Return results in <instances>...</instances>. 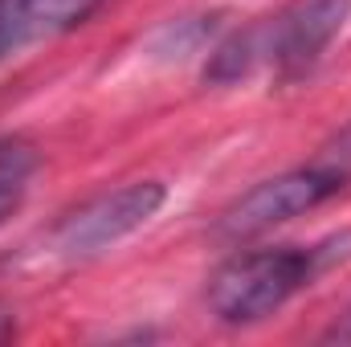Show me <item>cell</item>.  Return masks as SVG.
<instances>
[{
	"label": "cell",
	"mask_w": 351,
	"mask_h": 347,
	"mask_svg": "<svg viewBox=\"0 0 351 347\" xmlns=\"http://www.w3.org/2000/svg\"><path fill=\"white\" fill-rule=\"evenodd\" d=\"M12 335H16V319H12V311L0 307V344H8Z\"/></svg>",
	"instance_id": "9"
},
{
	"label": "cell",
	"mask_w": 351,
	"mask_h": 347,
	"mask_svg": "<svg viewBox=\"0 0 351 347\" xmlns=\"http://www.w3.org/2000/svg\"><path fill=\"white\" fill-rule=\"evenodd\" d=\"M315 164H319L323 172H331L343 188H348L351 184V123L331 139V143H327V147H323V152H319V156H315Z\"/></svg>",
	"instance_id": "7"
},
{
	"label": "cell",
	"mask_w": 351,
	"mask_h": 347,
	"mask_svg": "<svg viewBox=\"0 0 351 347\" xmlns=\"http://www.w3.org/2000/svg\"><path fill=\"white\" fill-rule=\"evenodd\" d=\"M343 184L331 172H323L315 160L306 168H294V172L269 176L262 184H254L250 192H241L213 225V233L229 246H241V241H254L269 229L294 221V217H306L311 208L327 204L331 196H339Z\"/></svg>",
	"instance_id": "3"
},
{
	"label": "cell",
	"mask_w": 351,
	"mask_h": 347,
	"mask_svg": "<svg viewBox=\"0 0 351 347\" xmlns=\"http://www.w3.org/2000/svg\"><path fill=\"white\" fill-rule=\"evenodd\" d=\"M315 270H319V250H298V246L241 250L217 265V274L208 278L204 302L213 319L229 327H250L282 311L315 278Z\"/></svg>",
	"instance_id": "2"
},
{
	"label": "cell",
	"mask_w": 351,
	"mask_h": 347,
	"mask_svg": "<svg viewBox=\"0 0 351 347\" xmlns=\"http://www.w3.org/2000/svg\"><path fill=\"white\" fill-rule=\"evenodd\" d=\"M33 172H37V152L25 139L0 135V225L21 208Z\"/></svg>",
	"instance_id": "6"
},
{
	"label": "cell",
	"mask_w": 351,
	"mask_h": 347,
	"mask_svg": "<svg viewBox=\"0 0 351 347\" xmlns=\"http://www.w3.org/2000/svg\"><path fill=\"white\" fill-rule=\"evenodd\" d=\"M106 0H0V62L12 53L74 33Z\"/></svg>",
	"instance_id": "5"
},
{
	"label": "cell",
	"mask_w": 351,
	"mask_h": 347,
	"mask_svg": "<svg viewBox=\"0 0 351 347\" xmlns=\"http://www.w3.org/2000/svg\"><path fill=\"white\" fill-rule=\"evenodd\" d=\"M164 200H168V188L160 180H131L114 192H102L58 221L53 250L66 258L102 254V250L119 246L123 237H131L135 229H143L164 208Z\"/></svg>",
	"instance_id": "4"
},
{
	"label": "cell",
	"mask_w": 351,
	"mask_h": 347,
	"mask_svg": "<svg viewBox=\"0 0 351 347\" xmlns=\"http://www.w3.org/2000/svg\"><path fill=\"white\" fill-rule=\"evenodd\" d=\"M323 339H327V344H351V307L323 331Z\"/></svg>",
	"instance_id": "8"
},
{
	"label": "cell",
	"mask_w": 351,
	"mask_h": 347,
	"mask_svg": "<svg viewBox=\"0 0 351 347\" xmlns=\"http://www.w3.org/2000/svg\"><path fill=\"white\" fill-rule=\"evenodd\" d=\"M348 16L351 0H290L269 16H258L233 29L229 37H221L208 49L204 82L233 86L262 70H269L282 82L302 78L323 58V49L343 33Z\"/></svg>",
	"instance_id": "1"
}]
</instances>
